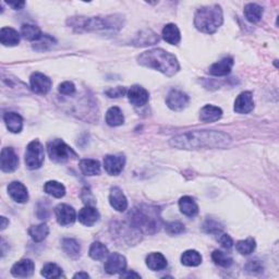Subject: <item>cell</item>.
<instances>
[{"label":"cell","instance_id":"f6af8a7d","mask_svg":"<svg viewBox=\"0 0 279 279\" xmlns=\"http://www.w3.org/2000/svg\"><path fill=\"white\" fill-rule=\"evenodd\" d=\"M127 93V89L123 86H117L114 88H109L107 89L105 94L110 97V99H119V97L123 96Z\"/></svg>","mask_w":279,"mask_h":279},{"label":"cell","instance_id":"74e56055","mask_svg":"<svg viewBox=\"0 0 279 279\" xmlns=\"http://www.w3.org/2000/svg\"><path fill=\"white\" fill-rule=\"evenodd\" d=\"M212 258L216 265L222 266V267H225V268L230 267L233 262L230 256H228L226 253L219 250H215L212 253Z\"/></svg>","mask_w":279,"mask_h":279},{"label":"cell","instance_id":"ab89813d","mask_svg":"<svg viewBox=\"0 0 279 279\" xmlns=\"http://www.w3.org/2000/svg\"><path fill=\"white\" fill-rule=\"evenodd\" d=\"M55 43H56L55 38L45 34V35H43V37L41 38L40 41H37V42L34 43L33 49H35L37 51H46V50H48V49L53 47Z\"/></svg>","mask_w":279,"mask_h":279},{"label":"cell","instance_id":"ffe728a7","mask_svg":"<svg viewBox=\"0 0 279 279\" xmlns=\"http://www.w3.org/2000/svg\"><path fill=\"white\" fill-rule=\"evenodd\" d=\"M233 67V59L231 57H226L220 61L213 63L210 68V74L214 76H225L231 72Z\"/></svg>","mask_w":279,"mask_h":279},{"label":"cell","instance_id":"484cf974","mask_svg":"<svg viewBox=\"0 0 279 279\" xmlns=\"http://www.w3.org/2000/svg\"><path fill=\"white\" fill-rule=\"evenodd\" d=\"M79 167L82 173L85 174V176H99V174H101V164L96 159H82Z\"/></svg>","mask_w":279,"mask_h":279},{"label":"cell","instance_id":"f546056e","mask_svg":"<svg viewBox=\"0 0 279 279\" xmlns=\"http://www.w3.org/2000/svg\"><path fill=\"white\" fill-rule=\"evenodd\" d=\"M244 17L251 23H257L262 19L263 8L257 4H248L244 7Z\"/></svg>","mask_w":279,"mask_h":279},{"label":"cell","instance_id":"4316f807","mask_svg":"<svg viewBox=\"0 0 279 279\" xmlns=\"http://www.w3.org/2000/svg\"><path fill=\"white\" fill-rule=\"evenodd\" d=\"M159 41V37L151 30H145L140 32L139 35H136L133 41L135 46H147V45H154Z\"/></svg>","mask_w":279,"mask_h":279},{"label":"cell","instance_id":"4fadbf2b","mask_svg":"<svg viewBox=\"0 0 279 279\" xmlns=\"http://www.w3.org/2000/svg\"><path fill=\"white\" fill-rule=\"evenodd\" d=\"M55 214L57 222L61 226L72 225L76 219V213L72 206L68 204H59L56 206Z\"/></svg>","mask_w":279,"mask_h":279},{"label":"cell","instance_id":"e575fe53","mask_svg":"<svg viewBox=\"0 0 279 279\" xmlns=\"http://www.w3.org/2000/svg\"><path fill=\"white\" fill-rule=\"evenodd\" d=\"M29 233L31 238L35 242H42L43 240L47 238L49 233V228L46 224H40L36 226H32L29 229Z\"/></svg>","mask_w":279,"mask_h":279},{"label":"cell","instance_id":"4dcf8cb0","mask_svg":"<svg viewBox=\"0 0 279 279\" xmlns=\"http://www.w3.org/2000/svg\"><path fill=\"white\" fill-rule=\"evenodd\" d=\"M106 122L110 127H119L125 122V116L119 107H110L106 113Z\"/></svg>","mask_w":279,"mask_h":279},{"label":"cell","instance_id":"b9f144b4","mask_svg":"<svg viewBox=\"0 0 279 279\" xmlns=\"http://www.w3.org/2000/svg\"><path fill=\"white\" fill-rule=\"evenodd\" d=\"M184 225L180 222H171L166 224V231L169 235H180V233L184 232Z\"/></svg>","mask_w":279,"mask_h":279},{"label":"cell","instance_id":"d4e9b609","mask_svg":"<svg viewBox=\"0 0 279 279\" xmlns=\"http://www.w3.org/2000/svg\"><path fill=\"white\" fill-rule=\"evenodd\" d=\"M146 265L152 270H163L167 267V259L161 253L154 252L146 256Z\"/></svg>","mask_w":279,"mask_h":279},{"label":"cell","instance_id":"f1b7e54d","mask_svg":"<svg viewBox=\"0 0 279 279\" xmlns=\"http://www.w3.org/2000/svg\"><path fill=\"white\" fill-rule=\"evenodd\" d=\"M21 35L30 42H37L43 37V33L41 29L34 24H23L21 27Z\"/></svg>","mask_w":279,"mask_h":279},{"label":"cell","instance_id":"2e32d148","mask_svg":"<svg viewBox=\"0 0 279 279\" xmlns=\"http://www.w3.org/2000/svg\"><path fill=\"white\" fill-rule=\"evenodd\" d=\"M254 108V101H253V95L251 92H242L240 94L235 102L233 109L238 114H249Z\"/></svg>","mask_w":279,"mask_h":279},{"label":"cell","instance_id":"3957f363","mask_svg":"<svg viewBox=\"0 0 279 279\" xmlns=\"http://www.w3.org/2000/svg\"><path fill=\"white\" fill-rule=\"evenodd\" d=\"M139 64L157 70L167 76H172L180 70L177 57L161 48L146 50L138 57Z\"/></svg>","mask_w":279,"mask_h":279},{"label":"cell","instance_id":"7dc6e473","mask_svg":"<svg viewBox=\"0 0 279 279\" xmlns=\"http://www.w3.org/2000/svg\"><path fill=\"white\" fill-rule=\"evenodd\" d=\"M8 5L10 6V7L14 8L15 10H20L22 9L24 6H25V3L24 2H20V3H14V2H11V3H8Z\"/></svg>","mask_w":279,"mask_h":279},{"label":"cell","instance_id":"44dd1931","mask_svg":"<svg viewBox=\"0 0 279 279\" xmlns=\"http://www.w3.org/2000/svg\"><path fill=\"white\" fill-rule=\"evenodd\" d=\"M4 121L7 129L12 133H20L23 129V118L14 112L6 113L4 115Z\"/></svg>","mask_w":279,"mask_h":279},{"label":"cell","instance_id":"60d3db41","mask_svg":"<svg viewBox=\"0 0 279 279\" xmlns=\"http://www.w3.org/2000/svg\"><path fill=\"white\" fill-rule=\"evenodd\" d=\"M203 229L206 233H212V235L218 236L219 233L223 232L224 227L218 222H216V220L209 219V220H206L205 224L203 225Z\"/></svg>","mask_w":279,"mask_h":279},{"label":"cell","instance_id":"5b68a950","mask_svg":"<svg viewBox=\"0 0 279 279\" xmlns=\"http://www.w3.org/2000/svg\"><path fill=\"white\" fill-rule=\"evenodd\" d=\"M224 16L222 7L218 5L204 6L194 15V27L206 34H213L222 27Z\"/></svg>","mask_w":279,"mask_h":279},{"label":"cell","instance_id":"9c48e42d","mask_svg":"<svg viewBox=\"0 0 279 279\" xmlns=\"http://www.w3.org/2000/svg\"><path fill=\"white\" fill-rule=\"evenodd\" d=\"M19 166V156L12 147H5L0 155V168L4 172H14Z\"/></svg>","mask_w":279,"mask_h":279},{"label":"cell","instance_id":"d590c367","mask_svg":"<svg viewBox=\"0 0 279 279\" xmlns=\"http://www.w3.org/2000/svg\"><path fill=\"white\" fill-rule=\"evenodd\" d=\"M108 249L105 244H103L102 242H93L90 244V248L88 251L89 256L92 257L95 261H102V259L105 258L108 255Z\"/></svg>","mask_w":279,"mask_h":279},{"label":"cell","instance_id":"52a82bcc","mask_svg":"<svg viewBox=\"0 0 279 279\" xmlns=\"http://www.w3.org/2000/svg\"><path fill=\"white\" fill-rule=\"evenodd\" d=\"M44 158L45 153L43 144L38 140L32 141L25 151V165L30 170L38 169L43 166Z\"/></svg>","mask_w":279,"mask_h":279},{"label":"cell","instance_id":"d6a6232c","mask_svg":"<svg viewBox=\"0 0 279 279\" xmlns=\"http://www.w3.org/2000/svg\"><path fill=\"white\" fill-rule=\"evenodd\" d=\"M44 191L45 193H47L48 196H51L53 198L61 199L64 197V194H66V188H64L62 183L58 182V181L51 180L45 183Z\"/></svg>","mask_w":279,"mask_h":279},{"label":"cell","instance_id":"f907efd6","mask_svg":"<svg viewBox=\"0 0 279 279\" xmlns=\"http://www.w3.org/2000/svg\"><path fill=\"white\" fill-rule=\"evenodd\" d=\"M7 225H9V220L3 216L2 217V230L6 229V227H7Z\"/></svg>","mask_w":279,"mask_h":279},{"label":"cell","instance_id":"7c38bea8","mask_svg":"<svg viewBox=\"0 0 279 279\" xmlns=\"http://www.w3.org/2000/svg\"><path fill=\"white\" fill-rule=\"evenodd\" d=\"M126 165V157L121 154L107 155L104 158V168L110 176H118L121 173Z\"/></svg>","mask_w":279,"mask_h":279},{"label":"cell","instance_id":"ee69618b","mask_svg":"<svg viewBox=\"0 0 279 279\" xmlns=\"http://www.w3.org/2000/svg\"><path fill=\"white\" fill-rule=\"evenodd\" d=\"M217 240L220 243V245H222L225 250H231L232 245H233V241L229 235H227V233H223V232L219 233Z\"/></svg>","mask_w":279,"mask_h":279},{"label":"cell","instance_id":"cb8c5ba5","mask_svg":"<svg viewBox=\"0 0 279 279\" xmlns=\"http://www.w3.org/2000/svg\"><path fill=\"white\" fill-rule=\"evenodd\" d=\"M0 42L4 46H17L20 43V34L12 28H3L0 31Z\"/></svg>","mask_w":279,"mask_h":279},{"label":"cell","instance_id":"e0dca14e","mask_svg":"<svg viewBox=\"0 0 279 279\" xmlns=\"http://www.w3.org/2000/svg\"><path fill=\"white\" fill-rule=\"evenodd\" d=\"M109 203L114 210L125 212L128 209V200L118 187H113L109 194Z\"/></svg>","mask_w":279,"mask_h":279},{"label":"cell","instance_id":"277c9868","mask_svg":"<svg viewBox=\"0 0 279 279\" xmlns=\"http://www.w3.org/2000/svg\"><path fill=\"white\" fill-rule=\"evenodd\" d=\"M129 224L140 232L154 235L159 231L163 220L158 207L152 205H139L129 214Z\"/></svg>","mask_w":279,"mask_h":279},{"label":"cell","instance_id":"c3c4849f","mask_svg":"<svg viewBox=\"0 0 279 279\" xmlns=\"http://www.w3.org/2000/svg\"><path fill=\"white\" fill-rule=\"evenodd\" d=\"M120 277L122 278H129V277H135V278H140V275L136 274L134 271H126V272H122L120 275Z\"/></svg>","mask_w":279,"mask_h":279},{"label":"cell","instance_id":"836d02e7","mask_svg":"<svg viewBox=\"0 0 279 279\" xmlns=\"http://www.w3.org/2000/svg\"><path fill=\"white\" fill-rule=\"evenodd\" d=\"M181 263L189 267H196L202 263V255L196 250H188L181 255Z\"/></svg>","mask_w":279,"mask_h":279},{"label":"cell","instance_id":"bcb514c9","mask_svg":"<svg viewBox=\"0 0 279 279\" xmlns=\"http://www.w3.org/2000/svg\"><path fill=\"white\" fill-rule=\"evenodd\" d=\"M245 269L251 274H256V272L263 271V266L258 261H250L245 265Z\"/></svg>","mask_w":279,"mask_h":279},{"label":"cell","instance_id":"f35d334b","mask_svg":"<svg viewBox=\"0 0 279 279\" xmlns=\"http://www.w3.org/2000/svg\"><path fill=\"white\" fill-rule=\"evenodd\" d=\"M62 274V269L55 263H48L42 269V276L45 278H59Z\"/></svg>","mask_w":279,"mask_h":279},{"label":"cell","instance_id":"7bdbcfd3","mask_svg":"<svg viewBox=\"0 0 279 279\" xmlns=\"http://www.w3.org/2000/svg\"><path fill=\"white\" fill-rule=\"evenodd\" d=\"M59 93L62 95H73L75 93V85L72 82H62L58 87Z\"/></svg>","mask_w":279,"mask_h":279},{"label":"cell","instance_id":"6da1fadb","mask_svg":"<svg viewBox=\"0 0 279 279\" xmlns=\"http://www.w3.org/2000/svg\"><path fill=\"white\" fill-rule=\"evenodd\" d=\"M230 136L220 131L198 130L173 136L170 145L181 150H199V148H225L230 144Z\"/></svg>","mask_w":279,"mask_h":279},{"label":"cell","instance_id":"8d00e7d4","mask_svg":"<svg viewBox=\"0 0 279 279\" xmlns=\"http://www.w3.org/2000/svg\"><path fill=\"white\" fill-rule=\"evenodd\" d=\"M256 248V242L253 238H248L245 240H240L236 244L237 251L242 255H250Z\"/></svg>","mask_w":279,"mask_h":279},{"label":"cell","instance_id":"30bf717a","mask_svg":"<svg viewBox=\"0 0 279 279\" xmlns=\"http://www.w3.org/2000/svg\"><path fill=\"white\" fill-rule=\"evenodd\" d=\"M127 267V259L126 257L119 254V253H112L106 259L104 269L109 275L119 274V272L126 271Z\"/></svg>","mask_w":279,"mask_h":279},{"label":"cell","instance_id":"83f0119b","mask_svg":"<svg viewBox=\"0 0 279 279\" xmlns=\"http://www.w3.org/2000/svg\"><path fill=\"white\" fill-rule=\"evenodd\" d=\"M163 38L168 43L171 45H177L181 40V34L178 27L176 24L169 23L164 27L163 29Z\"/></svg>","mask_w":279,"mask_h":279},{"label":"cell","instance_id":"681fc988","mask_svg":"<svg viewBox=\"0 0 279 279\" xmlns=\"http://www.w3.org/2000/svg\"><path fill=\"white\" fill-rule=\"evenodd\" d=\"M73 277H74V278H88L89 276H88L87 272H83V271H81V272H77V274H75Z\"/></svg>","mask_w":279,"mask_h":279},{"label":"cell","instance_id":"ac0fdd59","mask_svg":"<svg viewBox=\"0 0 279 279\" xmlns=\"http://www.w3.org/2000/svg\"><path fill=\"white\" fill-rule=\"evenodd\" d=\"M100 217L99 211L92 205H86L85 207H83L79 212V215H77L79 222L86 227L94 226L100 220Z\"/></svg>","mask_w":279,"mask_h":279},{"label":"cell","instance_id":"9a60e30c","mask_svg":"<svg viewBox=\"0 0 279 279\" xmlns=\"http://www.w3.org/2000/svg\"><path fill=\"white\" fill-rule=\"evenodd\" d=\"M35 269L34 262L30 258H24L21 261L17 262L14 266L11 267V274L12 276L18 277V278H27L33 275Z\"/></svg>","mask_w":279,"mask_h":279},{"label":"cell","instance_id":"7a4b0ae2","mask_svg":"<svg viewBox=\"0 0 279 279\" xmlns=\"http://www.w3.org/2000/svg\"><path fill=\"white\" fill-rule=\"evenodd\" d=\"M70 28L75 32H102L117 33L123 25V17L112 15L106 17H72L68 20Z\"/></svg>","mask_w":279,"mask_h":279},{"label":"cell","instance_id":"5bb4252c","mask_svg":"<svg viewBox=\"0 0 279 279\" xmlns=\"http://www.w3.org/2000/svg\"><path fill=\"white\" fill-rule=\"evenodd\" d=\"M129 102L135 107H143L150 100V94L141 85H133L127 92Z\"/></svg>","mask_w":279,"mask_h":279},{"label":"cell","instance_id":"603a6c76","mask_svg":"<svg viewBox=\"0 0 279 279\" xmlns=\"http://www.w3.org/2000/svg\"><path fill=\"white\" fill-rule=\"evenodd\" d=\"M179 209L183 215L188 217H194L198 215L199 206L191 197H182L179 200Z\"/></svg>","mask_w":279,"mask_h":279},{"label":"cell","instance_id":"7402d4cb","mask_svg":"<svg viewBox=\"0 0 279 279\" xmlns=\"http://www.w3.org/2000/svg\"><path fill=\"white\" fill-rule=\"evenodd\" d=\"M223 116V110L217 106L206 105L200 112V120L203 122H215L218 121Z\"/></svg>","mask_w":279,"mask_h":279},{"label":"cell","instance_id":"d6986e66","mask_svg":"<svg viewBox=\"0 0 279 279\" xmlns=\"http://www.w3.org/2000/svg\"><path fill=\"white\" fill-rule=\"evenodd\" d=\"M8 193L11 199L17 203H25L29 200L28 189L23 183L19 181H14L8 185Z\"/></svg>","mask_w":279,"mask_h":279},{"label":"cell","instance_id":"8992f818","mask_svg":"<svg viewBox=\"0 0 279 279\" xmlns=\"http://www.w3.org/2000/svg\"><path fill=\"white\" fill-rule=\"evenodd\" d=\"M48 155L51 160L56 163H66V161L76 158V153L71 148L68 144L60 139H56L51 141L47 145Z\"/></svg>","mask_w":279,"mask_h":279},{"label":"cell","instance_id":"1f68e13d","mask_svg":"<svg viewBox=\"0 0 279 279\" xmlns=\"http://www.w3.org/2000/svg\"><path fill=\"white\" fill-rule=\"evenodd\" d=\"M62 249L66 254L71 258H77L81 253V245L75 239L66 238L62 240Z\"/></svg>","mask_w":279,"mask_h":279},{"label":"cell","instance_id":"ba28073f","mask_svg":"<svg viewBox=\"0 0 279 279\" xmlns=\"http://www.w3.org/2000/svg\"><path fill=\"white\" fill-rule=\"evenodd\" d=\"M30 85L34 93L38 95H46L53 86V81L44 73L34 72L30 77Z\"/></svg>","mask_w":279,"mask_h":279},{"label":"cell","instance_id":"8fae6325","mask_svg":"<svg viewBox=\"0 0 279 279\" xmlns=\"http://www.w3.org/2000/svg\"><path fill=\"white\" fill-rule=\"evenodd\" d=\"M189 101H190L189 96H188L185 93H183L182 90L171 89L169 94L167 95L166 104L171 110H174V112H180V110L184 109L188 106Z\"/></svg>","mask_w":279,"mask_h":279}]
</instances>
